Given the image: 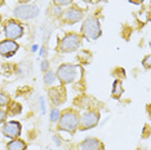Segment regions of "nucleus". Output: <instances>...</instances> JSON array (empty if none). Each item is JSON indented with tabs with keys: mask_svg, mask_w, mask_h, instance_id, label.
<instances>
[{
	"mask_svg": "<svg viewBox=\"0 0 151 150\" xmlns=\"http://www.w3.org/2000/svg\"><path fill=\"white\" fill-rule=\"evenodd\" d=\"M26 142L21 138H13L6 144V150H26Z\"/></svg>",
	"mask_w": 151,
	"mask_h": 150,
	"instance_id": "12",
	"label": "nucleus"
},
{
	"mask_svg": "<svg viewBox=\"0 0 151 150\" xmlns=\"http://www.w3.org/2000/svg\"><path fill=\"white\" fill-rule=\"evenodd\" d=\"M49 96H50V100L53 101L54 105H60V104H62V102L65 101V98L60 97V96L65 97V92L60 93V88H52V89L49 91Z\"/></svg>",
	"mask_w": 151,
	"mask_h": 150,
	"instance_id": "13",
	"label": "nucleus"
},
{
	"mask_svg": "<svg viewBox=\"0 0 151 150\" xmlns=\"http://www.w3.org/2000/svg\"><path fill=\"white\" fill-rule=\"evenodd\" d=\"M4 35L9 40L19 39L23 35V27L21 23H18L14 19H9L4 25Z\"/></svg>",
	"mask_w": 151,
	"mask_h": 150,
	"instance_id": "7",
	"label": "nucleus"
},
{
	"mask_svg": "<svg viewBox=\"0 0 151 150\" xmlns=\"http://www.w3.org/2000/svg\"><path fill=\"white\" fill-rule=\"evenodd\" d=\"M0 22H1V16H0Z\"/></svg>",
	"mask_w": 151,
	"mask_h": 150,
	"instance_id": "30",
	"label": "nucleus"
},
{
	"mask_svg": "<svg viewBox=\"0 0 151 150\" xmlns=\"http://www.w3.org/2000/svg\"><path fill=\"white\" fill-rule=\"evenodd\" d=\"M130 1H133L134 4H141V3H142L143 0H130Z\"/></svg>",
	"mask_w": 151,
	"mask_h": 150,
	"instance_id": "26",
	"label": "nucleus"
},
{
	"mask_svg": "<svg viewBox=\"0 0 151 150\" xmlns=\"http://www.w3.org/2000/svg\"><path fill=\"white\" fill-rule=\"evenodd\" d=\"M39 56H42V57H45L47 56V48H45V47H42V48H40Z\"/></svg>",
	"mask_w": 151,
	"mask_h": 150,
	"instance_id": "24",
	"label": "nucleus"
},
{
	"mask_svg": "<svg viewBox=\"0 0 151 150\" xmlns=\"http://www.w3.org/2000/svg\"><path fill=\"white\" fill-rule=\"evenodd\" d=\"M53 3H54V5L56 6H65V5H68V4H71L73 3V0H53Z\"/></svg>",
	"mask_w": 151,
	"mask_h": 150,
	"instance_id": "19",
	"label": "nucleus"
},
{
	"mask_svg": "<svg viewBox=\"0 0 151 150\" xmlns=\"http://www.w3.org/2000/svg\"><path fill=\"white\" fill-rule=\"evenodd\" d=\"M11 102V98L6 93H3V92H0V107L3 106H8V104Z\"/></svg>",
	"mask_w": 151,
	"mask_h": 150,
	"instance_id": "16",
	"label": "nucleus"
},
{
	"mask_svg": "<svg viewBox=\"0 0 151 150\" xmlns=\"http://www.w3.org/2000/svg\"><path fill=\"white\" fill-rule=\"evenodd\" d=\"M5 119H6V112L3 109H0V123H4Z\"/></svg>",
	"mask_w": 151,
	"mask_h": 150,
	"instance_id": "22",
	"label": "nucleus"
},
{
	"mask_svg": "<svg viewBox=\"0 0 151 150\" xmlns=\"http://www.w3.org/2000/svg\"><path fill=\"white\" fill-rule=\"evenodd\" d=\"M78 150H104V144L98 138L88 137L78 145Z\"/></svg>",
	"mask_w": 151,
	"mask_h": 150,
	"instance_id": "11",
	"label": "nucleus"
},
{
	"mask_svg": "<svg viewBox=\"0 0 151 150\" xmlns=\"http://www.w3.org/2000/svg\"><path fill=\"white\" fill-rule=\"evenodd\" d=\"M21 124L16 120H12V122H8L3 125L1 131H3V135L5 137H9V138H18L19 135H21Z\"/></svg>",
	"mask_w": 151,
	"mask_h": 150,
	"instance_id": "9",
	"label": "nucleus"
},
{
	"mask_svg": "<svg viewBox=\"0 0 151 150\" xmlns=\"http://www.w3.org/2000/svg\"><path fill=\"white\" fill-rule=\"evenodd\" d=\"M40 107H42L43 114H45V102H44V97H40Z\"/></svg>",
	"mask_w": 151,
	"mask_h": 150,
	"instance_id": "23",
	"label": "nucleus"
},
{
	"mask_svg": "<svg viewBox=\"0 0 151 150\" xmlns=\"http://www.w3.org/2000/svg\"><path fill=\"white\" fill-rule=\"evenodd\" d=\"M78 70L79 66L78 65H71V63H63L58 67L56 76L60 79V81L62 84H68L73 83L78 76Z\"/></svg>",
	"mask_w": 151,
	"mask_h": 150,
	"instance_id": "4",
	"label": "nucleus"
},
{
	"mask_svg": "<svg viewBox=\"0 0 151 150\" xmlns=\"http://www.w3.org/2000/svg\"><path fill=\"white\" fill-rule=\"evenodd\" d=\"M13 14L18 19H32L39 16V6L35 4H21L14 8Z\"/></svg>",
	"mask_w": 151,
	"mask_h": 150,
	"instance_id": "5",
	"label": "nucleus"
},
{
	"mask_svg": "<svg viewBox=\"0 0 151 150\" xmlns=\"http://www.w3.org/2000/svg\"><path fill=\"white\" fill-rule=\"evenodd\" d=\"M61 117V111L58 110L57 107H53L52 110H50V122H58V119Z\"/></svg>",
	"mask_w": 151,
	"mask_h": 150,
	"instance_id": "17",
	"label": "nucleus"
},
{
	"mask_svg": "<svg viewBox=\"0 0 151 150\" xmlns=\"http://www.w3.org/2000/svg\"><path fill=\"white\" fill-rule=\"evenodd\" d=\"M9 109H11V110H9L11 114H18V112H21V110H22L19 104H12V106H9Z\"/></svg>",
	"mask_w": 151,
	"mask_h": 150,
	"instance_id": "18",
	"label": "nucleus"
},
{
	"mask_svg": "<svg viewBox=\"0 0 151 150\" xmlns=\"http://www.w3.org/2000/svg\"><path fill=\"white\" fill-rule=\"evenodd\" d=\"M99 122V112L96 110H89L81 115L79 119V129L80 131H85V129H91L96 127Z\"/></svg>",
	"mask_w": 151,
	"mask_h": 150,
	"instance_id": "6",
	"label": "nucleus"
},
{
	"mask_svg": "<svg viewBox=\"0 0 151 150\" xmlns=\"http://www.w3.org/2000/svg\"><path fill=\"white\" fill-rule=\"evenodd\" d=\"M80 32L84 38H87L88 40H96L101 36L102 30H101V23L99 19L96 16H89L84 23L80 27Z\"/></svg>",
	"mask_w": 151,
	"mask_h": 150,
	"instance_id": "2",
	"label": "nucleus"
},
{
	"mask_svg": "<svg viewBox=\"0 0 151 150\" xmlns=\"http://www.w3.org/2000/svg\"><path fill=\"white\" fill-rule=\"evenodd\" d=\"M150 60H151V56H150V54H147V56L145 57V58H143V66H145L146 67V69H149V67H150Z\"/></svg>",
	"mask_w": 151,
	"mask_h": 150,
	"instance_id": "20",
	"label": "nucleus"
},
{
	"mask_svg": "<svg viewBox=\"0 0 151 150\" xmlns=\"http://www.w3.org/2000/svg\"><path fill=\"white\" fill-rule=\"evenodd\" d=\"M83 1H84V3H92L93 0H83Z\"/></svg>",
	"mask_w": 151,
	"mask_h": 150,
	"instance_id": "28",
	"label": "nucleus"
},
{
	"mask_svg": "<svg viewBox=\"0 0 151 150\" xmlns=\"http://www.w3.org/2000/svg\"><path fill=\"white\" fill-rule=\"evenodd\" d=\"M3 3H4V0H0V6L3 5Z\"/></svg>",
	"mask_w": 151,
	"mask_h": 150,
	"instance_id": "29",
	"label": "nucleus"
},
{
	"mask_svg": "<svg viewBox=\"0 0 151 150\" xmlns=\"http://www.w3.org/2000/svg\"><path fill=\"white\" fill-rule=\"evenodd\" d=\"M79 114L74 110H66L61 114L58 119V131H66L70 133H74L79 127Z\"/></svg>",
	"mask_w": 151,
	"mask_h": 150,
	"instance_id": "1",
	"label": "nucleus"
},
{
	"mask_svg": "<svg viewBox=\"0 0 151 150\" xmlns=\"http://www.w3.org/2000/svg\"><path fill=\"white\" fill-rule=\"evenodd\" d=\"M123 92H124V89H123V83H122V80H119V79H116L114 81V86H112V97L114 98H120L122 97V94H123Z\"/></svg>",
	"mask_w": 151,
	"mask_h": 150,
	"instance_id": "14",
	"label": "nucleus"
},
{
	"mask_svg": "<svg viewBox=\"0 0 151 150\" xmlns=\"http://www.w3.org/2000/svg\"><path fill=\"white\" fill-rule=\"evenodd\" d=\"M53 140H54V142H56V145H57V146H60V145H61V140L58 138V136H57V135H54V136H53Z\"/></svg>",
	"mask_w": 151,
	"mask_h": 150,
	"instance_id": "25",
	"label": "nucleus"
},
{
	"mask_svg": "<svg viewBox=\"0 0 151 150\" xmlns=\"http://www.w3.org/2000/svg\"><path fill=\"white\" fill-rule=\"evenodd\" d=\"M83 17H84V12L81 11V9H79L78 6H71V8L66 9V11L62 13L61 19H62L63 22L73 25V23L79 22L81 18H83Z\"/></svg>",
	"mask_w": 151,
	"mask_h": 150,
	"instance_id": "8",
	"label": "nucleus"
},
{
	"mask_svg": "<svg viewBox=\"0 0 151 150\" xmlns=\"http://www.w3.org/2000/svg\"><path fill=\"white\" fill-rule=\"evenodd\" d=\"M56 78L57 76L53 71L48 70V71H45V74H44V83H45L47 86H52L54 83V80H56Z\"/></svg>",
	"mask_w": 151,
	"mask_h": 150,
	"instance_id": "15",
	"label": "nucleus"
},
{
	"mask_svg": "<svg viewBox=\"0 0 151 150\" xmlns=\"http://www.w3.org/2000/svg\"><path fill=\"white\" fill-rule=\"evenodd\" d=\"M18 1H19V3H29L30 0H18Z\"/></svg>",
	"mask_w": 151,
	"mask_h": 150,
	"instance_id": "27",
	"label": "nucleus"
},
{
	"mask_svg": "<svg viewBox=\"0 0 151 150\" xmlns=\"http://www.w3.org/2000/svg\"><path fill=\"white\" fill-rule=\"evenodd\" d=\"M42 70L44 71V73H45V71H48V70H49V62H48L47 60H44L43 62H42Z\"/></svg>",
	"mask_w": 151,
	"mask_h": 150,
	"instance_id": "21",
	"label": "nucleus"
},
{
	"mask_svg": "<svg viewBox=\"0 0 151 150\" xmlns=\"http://www.w3.org/2000/svg\"><path fill=\"white\" fill-rule=\"evenodd\" d=\"M19 45L16 43V40L5 39L3 42H0V54L4 57H12L13 54H16Z\"/></svg>",
	"mask_w": 151,
	"mask_h": 150,
	"instance_id": "10",
	"label": "nucleus"
},
{
	"mask_svg": "<svg viewBox=\"0 0 151 150\" xmlns=\"http://www.w3.org/2000/svg\"><path fill=\"white\" fill-rule=\"evenodd\" d=\"M80 45H81V35L75 32H68L62 39H58L57 50L61 53H70L79 49Z\"/></svg>",
	"mask_w": 151,
	"mask_h": 150,
	"instance_id": "3",
	"label": "nucleus"
}]
</instances>
